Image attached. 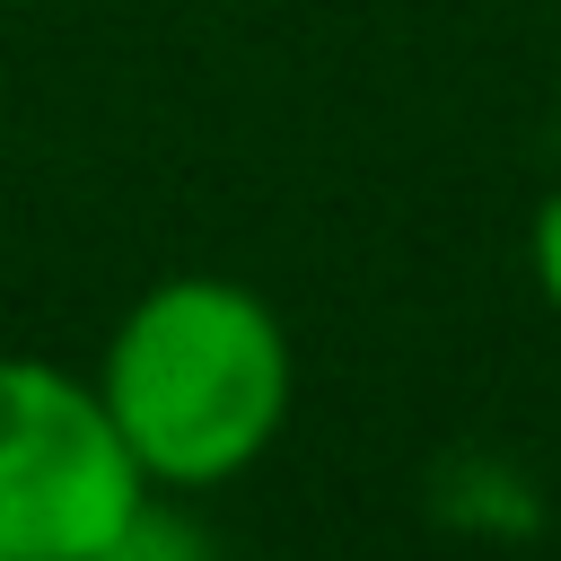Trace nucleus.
<instances>
[{
  "label": "nucleus",
  "instance_id": "nucleus-1",
  "mask_svg": "<svg viewBox=\"0 0 561 561\" xmlns=\"http://www.w3.org/2000/svg\"><path fill=\"white\" fill-rule=\"evenodd\" d=\"M96 394L149 491H210L263 465L298 394V359L280 316L245 280L175 272L140 289L105 333Z\"/></svg>",
  "mask_w": 561,
  "mask_h": 561
},
{
  "label": "nucleus",
  "instance_id": "nucleus-2",
  "mask_svg": "<svg viewBox=\"0 0 561 561\" xmlns=\"http://www.w3.org/2000/svg\"><path fill=\"white\" fill-rule=\"evenodd\" d=\"M149 508L96 377L0 351V561H96Z\"/></svg>",
  "mask_w": 561,
  "mask_h": 561
},
{
  "label": "nucleus",
  "instance_id": "nucleus-3",
  "mask_svg": "<svg viewBox=\"0 0 561 561\" xmlns=\"http://www.w3.org/2000/svg\"><path fill=\"white\" fill-rule=\"evenodd\" d=\"M526 263H535V289H543V307H561V193H543V202H535Z\"/></svg>",
  "mask_w": 561,
  "mask_h": 561
}]
</instances>
